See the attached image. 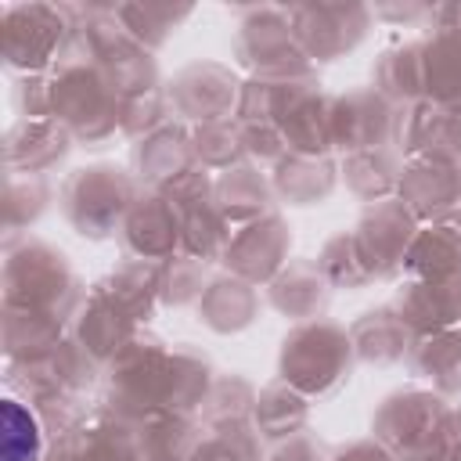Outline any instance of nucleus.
Here are the masks:
<instances>
[{
    "label": "nucleus",
    "instance_id": "1",
    "mask_svg": "<svg viewBox=\"0 0 461 461\" xmlns=\"http://www.w3.org/2000/svg\"><path fill=\"white\" fill-rule=\"evenodd\" d=\"M36 457H40L36 421L14 400H7L4 403V461H36Z\"/></svg>",
    "mask_w": 461,
    "mask_h": 461
}]
</instances>
